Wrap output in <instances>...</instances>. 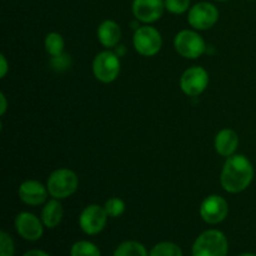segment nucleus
Masks as SVG:
<instances>
[{
    "mask_svg": "<svg viewBox=\"0 0 256 256\" xmlns=\"http://www.w3.org/2000/svg\"><path fill=\"white\" fill-rule=\"evenodd\" d=\"M254 166L245 155H232L226 159L220 175V184L225 192L238 194L250 186L254 179Z\"/></svg>",
    "mask_w": 256,
    "mask_h": 256,
    "instance_id": "nucleus-1",
    "label": "nucleus"
},
{
    "mask_svg": "<svg viewBox=\"0 0 256 256\" xmlns=\"http://www.w3.org/2000/svg\"><path fill=\"white\" fill-rule=\"evenodd\" d=\"M229 242L226 235L218 229L202 232L192 248V256H228Z\"/></svg>",
    "mask_w": 256,
    "mask_h": 256,
    "instance_id": "nucleus-2",
    "label": "nucleus"
},
{
    "mask_svg": "<svg viewBox=\"0 0 256 256\" xmlns=\"http://www.w3.org/2000/svg\"><path fill=\"white\" fill-rule=\"evenodd\" d=\"M79 186V178L72 170L60 168L49 175L46 182L48 192L55 199H66L72 196Z\"/></svg>",
    "mask_w": 256,
    "mask_h": 256,
    "instance_id": "nucleus-3",
    "label": "nucleus"
},
{
    "mask_svg": "<svg viewBox=\"0 0 256 256\" xmlns=\"http://www.w3.org/2000/svg\"><path fill=\"white\" fill-rule=\"evenodd\" d=\"M92 72L96 80L104 84L115 82L120 74V59L116 52L104 50L92 60Z\"/></svg>",
    "mask_w": 256,
    "mask_h": 256,
    "instance_id": "nucleus-4",
    "label": "nucleus"
},
{
    "mask_svg": "<svg viewBox=\"0 0 256 256\" xmlns=\"http://www.w3.org/2000/svg\"><path fill=\"white\" fill-rule=\"evenodd\" d=\"M174 46L178 54L185 59H198L206 50V44L202 35L189 29L182 30L175 35Z\"/></svg>",
    "mask_w": 256,
    "mask_h": 256,
    "instance_id": "nucleus-5",
    "label": "nucleus"
},
{
    "mask_svg": "<svg viewBox=\"0 0 256 256\" xmlns=\"http://www.w3.org/2000/svg\"><path fill=\"white\" fill-rule=\"evenodd\" d=\"M132 44L135 50L142 56H154L160 52L162 45V38L159 30L150 25H144L135 30Z\"/></svg>",
    "mask_w": 256,
    "mask_h": 256,
    "instance_id": "nucleus-6",
    "label": "nucleus"
},
{
    "mask_svg": "<svg viewBox=\"0 0 256 256\" xmlns=\"http://www.w3.org/2000/svg\"><path fill=\"white\" fill-rule=\"evenodd\" d=\"M219 20V10L209 2H200L188 12V22L195 30L212 29Z\"/></svg>",
    "mask_w": 256,
    "mask_h": 256,
    "instance_id": "nucleus-7",
    "label": "nucleus"
},
{
    "mask_svg": "<svg viewBox=\"0 0 256 256\" xmlns=\"http://www.w3.org/2000/svg\"><path fill=\"white\" fill-rule=\"evenodd\" d=\"M108 214L104 206L90 204L82 209L79 215V226L86 235H98L105 229L108 222Z\"/></svg>",
    "mask_w": 256,
    "mask_h": 256,
    "instance_id": "nucleus-8",
    "label": "nucleus"
},
{
    "mask_svg": "<svg viewBox=\"0 0 256 256\" xmlns=\"http://www.w3.org/2000/svg\"><path fill=\"white\" fill-rule=\"evenodd\" d=\"M200 216L206 224L218 225L226 219L229 214V204L220 195H209L200 205Z\"/></svg>",
    "mask_w": 256,
    "mask_h": 256,
    "instance_id": "nucleus-9",
    "label": "nucleus"
},
{
    "mask_svg": "<svg viewBox=\"0 0 256 256\" xmlns=\"http://www.w3.org/2000/svg\"><path fill=\"white\" fill-rule=\"evenodd\" d=\"M209 85V74L202 66H192L182 72L180 88L188 96H199Z\"/></svg>",
    "mask_w": 256,
    "mask_h": 256,
    "instance_id": "nucleus-10",
    "label": "nucleus"
},
{
    "mask_svg": "<svg viewBox=\"0 0 256 256\" xmlns=\"http://www.w3.org/2000/svg\"><path fill=\"white\" fill-rule=\"evenodd\" d=\"M15 230L20 238L26 242H38L44 234V224L42 219L32 212H22L15 218Z\"/></svg>",
    "mask_w": 256,
    "mask_h": 256,
    "instance_id": "nucleus-11",
    "label": "nucleus"
},
{
    "mask_svg": "<svg viewBox=\"0 0 256 256\" xmlns=\"http://www.w3.org/2000/svg\"><path fill=\"white\" fill-rule=\"evenodd\" d=\"M132 10L138 22L152 24L162 16L165 2L164 0H132Z\"/></svg>",
    "mask_w": 256,
    "mask_h": 256,
    "instance_id": "nucleus-12",
    "label": "nucleus"
},
{
    "mask_svg": "<svg viewBox=\"0 0 256 256\" xmlns=\"http://www.w3.org/2000/svg\"><path fill=\"white\" fill-rule=\"evenodd\" d=\"M18 195L24 204L29 206H39L46 202L49 192H48V188L38 180H25L20 184Z\"/></svg>",
    "mask_w": 256,
    "mask_h": 256,
    "instance_id": "nucleus-13",
    "label": "nucleus"
},
{
    "mask_svg": "<svg viewBox=\"0 0 256 256\" xmlns=\"http://www.w3.org/2000/svg\"><path fill=\"white\" fill-rule=\"evenodd\" d=\"M239 146V135L232 129H222L215 136V150L219 155L229 158Z\"/></svg>",
    "mask_w": 256,
    "mask_h": 256,
    "instance_id": "nucleus-14",
    "label": "nucleus"
},
{
    "mask_svg": "<svg viewBox=\"0 0 256 256\" xmlns=\"http://www.w3.org/2000/svg\"><path fill=\"white\" fill-rule=\"evenodd\" d=\"M96 36L102 46L110 49V48H115L119 44L120 38H122V29H120L119 24L114 20H104L98 26Z\"/></svg>",
    "mask_w": 256,
    "mask_h": 256,
    "instance_id": "nucleus-15",
    "label": "nucleus"
},
{
    "mask_svg": "<svg viewBox=\"0 0 256 256\" xmlns=\"http://www.w3.org/2000/svg\"><path fill=\"white\" fill-rule=\"evenodd\" d=\"M62 216H64V209H62V202H59V199H52L48 200L45 202L44 208L42 209V215H40V219H42V224L48 229H54L58 225L62 222Z\"/></svg>",
    "mask_w": 256,
    "mask_h": 256,
    "instance_id": "nucleus-16",
    "label": "nucleus"
},
{
    "mask_svg": "<svg viewBox=\"0 0 256 256\" xmlns=\"http://www.w3.org/2000/svg\"><path fill=\"white\" fill-rule=\"evenodd\" d=\"M112 256H149V252L142 242H135V240H126L118 245Z\"/></svg>",
    "mask_w": 256,
    "mask_h": 256,
    "instance_id": "nucleus-17",
    "label": "nucleus"
},
{
    "mask_svg": "<svg viewBox=\"0 0 256 256\" xmlns=\"http://www.w3.org/2000/svg\"><path fill=\"white\" fill-rule=\"evenodd\" d=\"M45 50L49 55L52 56H59V55L64 54V48H65V42L64 38L59 34V32H49V34L45 36Z\"/></svg>",
    "mask_w": 256,
    "mask_h": 256,
    "instance_id": "nucleus-18",
    "label": "nucleus"
},
{
    "mask_svg": "<svg viewBox=\"0 0 256 256\" xmlns=\"http://www.w3.org/2000/svg\"><path fill=\"white\" fill-rule=\"evenodd\" d=\"M149 256H184L182 248L172 242H160L150 250Z\"/></svg>",
    "mask_w": 256,
    "mask_h": 256,
    "instance_id": "nucleus-19",
    "label": "nucleus"
},
{
    "mask_svg": "<svg viewBox=\"0 0 256 256\" xmlns=\"http://www.w3.org/2000/svg\"><path fill=\"white\" fill-rule=\"evenodd\" d=\"M70 256H102V252L94 242L80 240L72 244Z\"/></svg>",
    "mask_w": 256,
    "mask_h": 256,
    "instance_id": "nucleus-20",
    "label": "nucleus"
},
{
    "mask_svg": "<svg viewBox=\"0 0 256 256\" xmlns=\"http://www.w3.org/2000/svg\"><path fill=\"white\" fill-rule=\"evenodd\" d=\"M125 202L124 200L120 199V198H110L109 200H106L104 205V209L106 212L109 218H119L124 214L125 212Z\"/></svg>",
    "mask_w": 256,
    "mask_h": 256,
    "instance_id": "nucleus-21",
    "label": "nucleus"
},
{
    "mask_svg": "<svg viewBox=\"0 0 256 256\" xmlns=\"http://www.w3.org/2000/svg\"><path fill=\"white\" fill-rule=\"evenodd\" d=\"M165 9L175 15L184 14L189 12L190 0H164Z\"/></svg>",
    "mask_w": 256,
    "mask_h": 256,
    "instance_id": "nucleus-22",
    "label": "nucleus"
},
{
    "mask_svg": "<svg viewBox=\"0 0 256 256\" xmlns=\"http://www.w3.org/2000/svg\"><path fill=\"white\" fill-rule=\"evenodd\" d=\"M15 244L6 232H0V256H14Z\"/></svg>",
    "mask_w": 256,
    "mask_h": 256,
    "instance_id": "nucleus-23",
    "label": "nucleus"
},
{
    "mask_svg": "<svg viewBox=\"0 0 256 256\" xmlns=\"http://www.w3.org/2000/svg\"><path fill=\"white\" fill-rule=\"evenodd\" d=\"M0 62H2V65H0V76L5 78L6 72H9V65H8L6 58H5L2 54L0 55Z\"/></svg>",
    "mask_w": 256,
    "mask_h": 256,
    "instance_id": "nucleus-24",
    "label": "nucleus"
},
{
    "mask_svg": "<svg viewBox=\"0 0 256 256\" xmlns=\"http://www.w3.org/2000/svg\"><path fill=\"white\" fill-rule=\"evenodd\" d=\"M22 256H50V255L42 249H32V250H28V252Z\"/></svg>",
    "mask_w": 256,
    "mask_h": 256,
    "instance_id": "nucleus-25",
    "label": "nucleus"
},
{
    "mask_svg": "<svg viewBox=\"0 0 256 256\" xmlns=\"http://www.w3.org/2000/svg\"><path fill=\"white\" fill-rule=\"evenodd\" d=\"M0 102H2V105H0V114L4 115L5 112H6V109H8L6 96H5L4 92H2V94H0Z\"/></svg>",
    "mask_w": 256,
    "mask_h": 256,
    "instance_id": "nucleus-26",
    "label": "nucleus"
},
{
    "mask_svg": "<svg viewBox=\"0 0 256 256\" xmlns=\"http://www.w3.org/2000/svg\"><path fill=\"white\" fill-rule=\"evenodd\" d=\"M238 256H256V254H254V252H242V254Z\"/></svg>",
    "mask_w": 256,
    "mask_h": 256,
    "instance_id": "nucleus-27",
    "label": "nucleus"
},
{
    "mask_svg": "<svg viewBox=\"0 0 256 256\" xmlns=\"http://www.w3.org/2000/svg\"><path fill=\"white\" fill-rule=\"evenodd\" d=\"M215 2H228V0H215Z\"/></svg>",
    "mask_w": 256,
    "mask_h": 256,
    "instance_id": "nucleus-28",
    "label": "nucleus"
}]
</instances>
